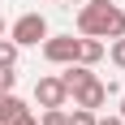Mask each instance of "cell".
Listing matches in <instances>:
<instances>
[{
    "instance_id": "obj_1",
    "label": "cell",
    "mask_w": 125,
    "mask_h": 125,
    "mask_svg": "<svg viewBox=\"0 0 125 125\" xmlns=\"http://www.w3.org/2000/svg\"><path fill=\"white\" fill-rule=\"evenodd\" d=\"M78 35H95V39L125 35V9H116L112 0H86L78 9Z\"/></svg>"
},
{
    "instance_id": "obj_2",
    "label": "cell",
    "mask_w": 125,
    "mask_h": 125,
    "mask_svg": "<svg viewBox=\"0 0 125 125\" xmlns=\"http://www.w3.org/2000/svg\"><path fill=\"white\" fill-rule=\"evenodd\" d=\"M9 39L17 48H39V43L48 39V17H43V13H22V17L13 22Z\"/></svg>"
},
{
    "instance_id": "obj_3",
    "label": "cell",
    "mask_w": 125,
    "mask_h": 125,
    "mask_svg": "<svg viewBox=\"0 0 125 125\" xmlns=\"http://www.w3.org/2000/svg\"><path fill=\"white\" fill-rule=\"evenodd\" d=\"M43 56H48L52 65L78 61V39H73V35H48V39H43Z\"/></svg>"
},
{
    "instance_id": "obj_4",
    "label": "cell",
    "mask_w": 125,
    "mask_h": 125,
    "mask_svg": "<svg viewBox=\"0 0 125 125\" xmlns=\"http://www.w3.org/2000/svg\"><path fill=\"white\" fill-rule=\"evenodd\" d=\"M65 99H69V91L61 86V78H39L35 82V104L39 108H65Z\"/></svg>"
},
{
    "instance_id": "obj_5",
    "label": "cell",
    "mask_w": 125,
    "mask_h": 125,
    "mask_svg": "<svg viewBox=\"0 0 125 125\" xmlns=\"http://www.w3.org/2000/svg\"><path fill=\"white\" fill-rule=\"evenodd\" d=\"M73 104H78V108H91V112H95V108H104V104H108V86H104L99 78H91L86 86H78V91H73Z\"/></svg>"
},
{
    "instance_id": "obj_6",
    "label": "cell",
    "mask_w": 125,
    "mask_h": 125,
    "mask_svg": "<svg viewBox=\"0 0 125 125\" xmlns=\"http://www.w3.org/2000/svg\"><path fill=\"white\" fill-rule=\"evenodd\" d=\"M91 78H95V73H91V65H82V61H69V65H65V73H61V86L73 95L78 86H86Z\"/></svg>"
},
{
    "instance_id": "obj_7",
    "label": "cell",
    "mask_w": 125,
    "mask_h": 125,
    "mask_svg": "<svg viewBox=\"0 0 125 125\" xmlns=\"http://www.w3.org/2000/svg\"><path fill=\"white\" fill-rule=\"evenodd\" d=\"M78 61H82V65H91V69H95V65L104 61V43H99V39H95V35H82V39H78Z\"/></svg>"
},
{
    "instance_id": "obj_8",
    "label": "cell",
    "mask_w": 125,
    "mask_h": 125,
    "mask_svg": "<svg viewBox=\"0 0 125 125\" xmlns=\"http://www.w3.org/2000/svg\"><path fill=\"white\" fill-rule=\"evenodd\" d=\"M22 108H26V104L17 99V95H13V91H0V125H9L13 116L22 112Z\"/></svg>"
},
{
    "instance_id": "obj_9",
    "label": "cell",
    "mask_w": 125,
    "mask_h": 125,
    "mask_svg": "<svg viewBox=\"0 0 125 125\" xmlns=\"http://www.w3.org/2000/svg\"><path fill=\"white\" fill-rule=\"evenodd\" d=\"M17 52H22V48H17L13 39H0V65H9V69H13V65H17Z\"/></svg>"
},
{
    "instance_id": "obj_10",
    "label": "cell",
    "mask_w": 125,
    "mask_h": 125,
    "mask_svg": "<svg viewBox=\"0 0 125 125\" xmlns=\"http://www.w3.org/2000/svg\"><path fill=\"white\" fill-rule=\"evenodd\" d=\"M39 125H69V112H65V108H43Z\"/></svg>"
},
{
    "instance_id": "obj_11",
    "label": "cell",
    "mask_w": 125,
    "mask_h": 125,
    "mask_svg": "<svg viewBox=\"0 0 125 125\" xmlns=\"http://www.w3.org/2000/svg\"><path fill=\"white\" fill-rule=\"evenodd\" d=\"M108 56H112V65H116V69L125 73V35H116V39H112V48H108Z\"/></svg>"
},
{
    "instance_id": "obj_12",
    "label": "cell",
    "mask_w": 125,
    "mask_h": 125,
    "mask_svg": "<svg viewBox=\"0 0 125 125\" xmlns=\"http://www.w3.org/2000/svg\"><path fill=\"white\" fill-rule=\"evenodd\" d=\"M69 125H95V112H91V108H78V104H73V112H69Z\"/></svg>"
},
{
    "instance_id": "obj_13",
    "label": "cell",
    "mask_w": 125,
    "mask_h": 125,
    "mask_svg": "<svg viewBox=\"0 0 125 125\" xmlns=\"http://www.w3.org/2000/svg\"><path fill=\"white\" fill-rule=\"evenodd\" d=\"M13 82H17V73H13L9 65H0V91H13Z\"/></svg>"
},
{
    "instance_id": "obj_14",
    "label": "cell",
    "mask_w": 125,
    "mask_h": 125,
    "mask_svg": "<svg viewBox=\"0 0 125 125\" xmlns=\"http://www.w3.org/2000/svg\"><path fill=\"white\" fill-rule=\"evenodd\" d=\"M9 125H39V116H35V112H30V108H22V112L13 116V121H9Z\"/></svg>"
},
{
    "instance_id": "obj_15",
    "label": "cell",
    "mask_w": 125,
    "mask_h": 125,
    "mask_svg": "<svg viewBox=\"0 0 125 125\" xmlns=\"http://www.w3.org/2000/svg\"><path fill=\"white\" fill-rule=\"evenodd\" d=\"M95 125H125L121 116H95Z\"/></svg>"
},
{
    "instance_id": "obj_16",
    "label": "cell",
    "mask_w": 125,
    "mask_h": 125,
    "mask_svg": "<svg viewBox=\"0 0 125 125\" xmlns=\"http://www.w3.org/2000/svg\"><path fill=\"white\" fill-rule=\"evenodd\" d=\"M116 116H121V121H125V95H121V112H116Z\"/></svg>"
},
{
    "instance_id": "obj_17",
    "label": "cell",
    "mask_w": 125,
    "mask_h": 125,
    "mask_svg": "<svg viewBox=\"0 0 125 125\" xmlns=\"http://www.w3.org/2000/svg\"><path fill=\"white\" fill-rule=\"evenodd\" d=\"M0 35H4V17H0Z\"/></svg>"
}]
</instances>
